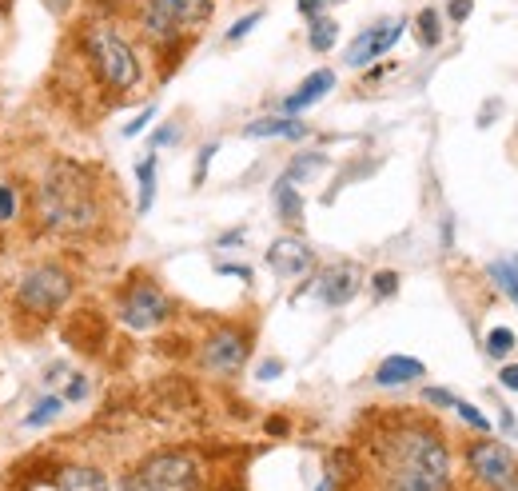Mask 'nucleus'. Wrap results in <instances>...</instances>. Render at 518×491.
<instances>
[{
	"label": "nucleus",
	"instance_id": "obj_17",
	"mask_svg": "<svg viewBox=\"0 0 518 491\" xmlns=\"http://www.w3.org/2000/svg\"><path fill=\"white\" fill-rule=\"evenodd\" d=\"M275 204H279V220H287V224H299L303 220V200H299V192H295L291 180H279L275 184Z\"/></svg>",
	"mask_w": 518,
	"mask_h": 491
},
{
	"label": "nucleus",
	"instance_id": "obj_36",
	"mask_svg": "<svg viewBox=\"0 0 518 491\" xmlns=\"http://www.w3.org/2000/svg\"><path fill=\"white\" fill-rule=\"evenodd\" d=\"M256 376H259V380H279V376H283V364H279V360H267Z\"/></svg>",
	"mask_w": 518,
	"mask_h": 491
},
{
	"label": "nucleus",
	"instance_id": "obj_32",
	"mask_svg": "<svg viewBox=\"0 0 518 491\" xmlns=\"http://www.w3.org/2000/svg\"><path fill=\"white\" fill-rule=\"evenodd\" d=\"M220 152V144H208L204 152H200V160H196V184H204V176H208V164H212V156Z\"/></svg>",
	"mask_w": 518,
	"mask_h": 491
},
{
	"label": "nucleus",
	"instance_id": "obj_39",
	"mask_svg": "<svg viewBox=\"0 0 518 491\" xmlns=\"http://www.w3.org/2000/svg\"><path fill=\"white\" fill-rule=\"evenodd\" d=\"M40 4H44V8L52 12V16H64V12L72 8V0H40Z\"/></svg>",
	"mask_w": 518,
	"mask_h": 491
},
{
	"label": "nucleus",
	"instance_id": "obj_41",
	"mask_svg": "<svg viewBox=\"0 0 518 491\" xmlns=\"http://www.w3.org/2000/svg\"><path fill=\"white\" fill-rule=\"evenodd\" d=\"M315 491H331V480H323V484H319Z\"/></svg>",
	"mask_w": 518,
	"mask_h": 491
},
{
	"label": "nucleus",
	"instance_id": "obj_40",
	"mask_svg": "<svg viewBox=\"0 0 518 491\" xmlns=\"http://www.w3.org/2000/svg\"><path fill=\"white\" fill-rule=\"evenodd\" d=\"M220 272H224V276H240V280H252V268H240V264H224Z\"/></svg>",
	"mask_w": 518,
	"mask_h": 491
},
{
	"label": "nucleus",
	"instance_id": "obj_3",
	"mask_svg": "<svg viewBox=\"0 0 518 491\" xmlns=\"http://www.w3.org/2000/svg\"><path fill=\"white\" fill-rule=\"evenodd\" d=\"M84 44H88V56L100 72V80L116 92H128L140 84V60L132 52V44L112 28V24H92L84 32Z\"/></svg>",
	"mask_w": 518,
	"mask_h": 491
},
{
	"label": "nucleus",
	"instance_id": "obj_34",
	"mask_svg": "<svg viewBox=\"0 0 518 491\" xmlns=\"http://www.w3.org/2000/svg\"><path fill=\"white\" fill-rule=\"evenodd\" d=\"M471 8H475V0H451V4H447V12H451V20H459V24H463V20L471 16Z\"/></svg>",
	"mask_w": 518,
	"mask_h": 491
},
{
	"label": "nucleus",
	"instance_id": "obj_38",
	"mask_svg": "<svg viewBox=\"0 0 518 491\" xmlns=\"http://www.w3.org/2000/svg\"><path fill=\"white\" fill-rule=\"evenodd\" d=\"M299 4V12L311 20V16H319V8H323V0H295Z\"/></svg>",
	"mask_w": 518,
	"mask_h": 491
},
{
	"label": "nucleus",
	"instance_id": "obj_15",
	"mask_svg": "<svg viewBox=\"0 0 518 491\" xmlns=\"http://www.w3.org/2000/svg\"><path fill=\"white\" fill-rule=\"evenodd\" d=\"M56 488L60 491H112L108 476L88 468V464H64L60 476H56Z\"/></svg>",
	"mask_w": 518,
	"mask_h": 491
},
{
	"label": "nucleus",
	"instance_id": "obj_28",
	"mask_svg": "<svg viewBox=\"0 0 518 491\" xmlns=\"http://www.w3.org/2000/svg\"><path fill=\"white\" fill-rule=\"evenodd\" d=\"M84 396H88V380L76 372V376L68 380V388H64V396H60V400H64V404H80Z\"/></svg>",
	"mask_w": 518,
	"mask_h": 491
},
{
	"label": "nucleus",
	"instance_id": "obj_23",
	"mask_svg": "<svg viewBox=\"0 0 518 491\" xmlns=\"http://www.w3.org/2000/svg\"><path fill=\"white\" fill-rule=\"evenodd\" d=\"M419 36H423L427 48L439 44V12H435V8H423V12H419Z\"/></svg>",
	"mask_w": 518,
	"mask_h": 491
},
{
	"label": "nucleus",
	"instance_id": "obj_26",
	"mask_svg": "<svg viewBox=\"0 0 518 491\" xmlns=\"http://www.w3.org/2000/svg\"><path fill=\"white\" fill-rule=\"evenodd\" d=\"M16 208H20V196L12 184H0V220H16Z\"/></svg>",
	"mask_w": 518,
	"mask_h": 491
},
{
	"label": "nucleus",
	"instance_id": "obj_1",
	"mask_svg": "<svg viewBox=\"0 0 518 491\" xmlns=\"http://www.w3.org/2000/svg\"><path fill=\"white\" fill-rule=\"evenodd\" d=\"M451 456L431 428H403L383 448V491H447Z\"/></svg>",
	"mask_w": 518,
	"mask_h": 491
},
{
	"label": "nucleus",
	"instance_id": "obj_24",
	"mask_svg": "<svg viewBox=\"0 0 518 491\" xmlns=\"http://www.w3.org/2000/svg\"><path fill=\"white\" fill-rule=\"evenodd\" d=\"M511 348H515V332H511V328H495V332L487 336V352H491L495 360H503Z\"/></svg>",
	"mask_w": 518,
	"mask_h": 491
},
{
	"label": "nucleus",
	"instance_id": "obj_14",
	"mask_svg": "<svg viewBox=\"0 0 518 491\" xmlns=\"http://www.w3.org/2000/svg\"><path fill=\"white\" fill-rule=\"evenodd\" d=\"M423 360L415 356H387L379 368H375V384L379 388H395V384H411V380H423Z\"/></svg>",
	"mask_w": 518,
	"mask_h": 491
},
{
	"label": "nucleus",
	"instance_id": "obj_2",
	"mask_svg": "<svg viewBox=\"0 0 518 491\" xmlns=\"http://www.w3.org/2000/svg\"><path fill=\"white\" fill-rule=\"evenodd\" d=\"M36 212L44 220V228L60 232V236H80L96 224L100 216V200L92 188V176L72 164V160H56L44 168L40 176V192H36Z\"/></svg>",
	"mask_w": 518,
	"mask_h": 491
},
{
	"label": "nucleus",
	"instance_id": "obj_22",
	"mask_svg": "<svg viewBox=\"0 0 518 491\" xmlns=\"http://www.w3.org/2000/svg\"><path fill=\"white\" fill-rule=\"evenodd\" d=\"M60 408H64V400L48 392V396H44V400H40V404H36V408L28 412V420H24V424H28V428H40V424H52V420L60 416Z\"/></svg>",
	"mask_w": 518,
	"mask_h": 491
},
{
	"label": "nucleus",
	"instance_id": "obj_35",
	"mask_svg": "<svg viewBox=\"0 0 518 491\" xmlns=\"http://www.w3.org/2000/svg\"><path fill=\"white\" fill-rule=\"evenodd\" d=\"M176 136H180V128H176V124H164V128L152 136V144H156V148H164V144H172Z\"/></svg>",
	"mask_w": 518,
	"mask_h": 491
},
{
	"label": "nucleus",
	"instance_id": "obj_30",
	"mask_svg": "<svg viewBox=\"0 0 518 491\" xmlns=\"http://www.w3.org/2000/svg\"><path fill=\"white\" fill-rule=\"evenodd\" d=\"M371 288H375V296H395V292H399V276H395V272H379V276L371 280Z\"/></svg>",
	"mask_w": 518,
	"mask_h": 491
},
{
	"label": "nucleus",
	"instance_id": "obj_10",
	"mask_svg": "<svg viewBox=\"0 0 518 491\" xmlns=\"http://www.w3.org/2000/svg\"><path fill=\"white\" fill-rule=\"evenodd\" d=\"M399 36H403V20L371 24L367 32H359V36L351 40V48H347V64H351V68H363V64L379 60L387 48H395V44H399Z\"/></svg>",
	"mask_w": 518,
	"mask_h": 491
},
{
	"label": "nucleus",
	"instance_id": "obj_25",
	"mask_svg": "<svg viewBox=\"0 0 518 491\" xmlns=\"http://www.w3.org/2000/svg\"><path fill=\"white\" fill-rule=\"evenodd\" d=\"M455 412L475 428V432H491V420L479 412V408H471V404H463V400H455Z\"/></svg>",
	"mask_w": 518,
	"mask_h": 491
},
{
	"label": "nucleus",
	"instance_id": "obj_9",
	"mask_svg": "<svg viewBox=\"0 0 518 491\" xmlns=\"http://www.w3.org/2000/svg\"><path fill=\"white\" fill-rule=\"evenodd\" d=\"M244 360H248V336L244 332L220 328V332L208 336V344H204V368H212L220 376H232V372L244 368Z\"/></svg>",
	"mask_w": 518,
	"mask_h": 491
},
{
	"label": "nucleus",
	"instance_id": "obj_37",
	"mask_svg": "<svg viewBox=\"0 0 518 491\" xmlns=\"http://www.w3.org/2000/svg\"><path fill=\"white\" fill-rule=\"evenodd\" d=\"M499 380H503V388H511V392H518V364H511V368H503V372H499Z\"/></svg>",
	"mask_w": 518,
	"mask_h": 491
},
{
	"label": "nucleus",
	"instance_id": "obj_18",
	"mask_svg": "<svg viewBox=\"0 0 518 491\" xmlns=\"http://www.w3.org/2000/svg\"><path fill=\"white\" fill-rule=\"evenodd\" d=\"M136 184H140V212H152V204H156V156H144L136 164Z\"/></svg>",
	"mask_w": 518,
	"mask_h": 491
},
{
	"label": "nucleus",
	"instance_id": "obj_4",
	"mask_svg": "<svg viewBox=\"0 0 518 491\" xmlns=\"http://www.w3.org/2000/svg\"><path fill=\"white\" fill-rule=\"evenodd\" d=\"M72 276L60 268V264H36V268H28L24 272V280H20V288H16V304L28 312V316H40V320H48V316H56L68 300H72Z\"/></svg>",
	"mask_w": 518,
	"mask_h": 491
},
{
	"label": "nucleus",
	"instance_id": "obj_19",
	"mask_svg": "<svg viewBox=\"0 0 518 491\" xmlns=\"http://www.w3.org/2000/svg\"><path fill=\"white\" fill-rule=\"evenodd\" d=\"M335 36H339V24L331 20V16H311V28H307V40H311V48L315 52H327V48H335Z\"/></svg>",
	"mask_w": 518,
	"mask_h": 491
},
{
	"label": "nucleus",
	"instance_id": "obj_20",
	"mask_svg": "<svg viewBox=\"0 0 518 491\" xmlns=\"http://www.w3.org/2000/svg\"><path fill=\"white\" fill-rule=\"evenodd\" d=\"M491 280L507 292V300H511V304H518V256L495 260V264H491Z\"/></svg>",
	"mask_w": 518,
	"mask_h": 491
},
{
	"label": "nucleus",
	"instance_id": "obj_7",
	"mask_svg": "<svg viewBox=\"0 0 518 491\" xmlns=\"http://www.w3.org/2000/svg\"><path fill=\"white\" fill-rule=\"evenodd\" d=\"M467 464L491 491H518V464L503 444H495V440L471 444L467 448Z\"/></svg>",
	"mask_w": 518,
	"mask_h": 491
},
{
	"label": "nucleus",
	"instance_id": "obj_6",
	"mask_svg": "<svg viewBox=\"0 0 518 491\" xmlns=\"http://www.w3.org/2000/svg\"><path fill=\"white\" fill-rule=\"evenodd\" d=\"M172 316V300L156 288V284H132L124 296H120V320L132 328V332H152L160 328L164 320Z\"/></svg>",
	"mask_w": 518,
	"mask_h": 491
},
{
	"label": "nucleus",
	"instance_id": "obj_12",
	"mask_svg": "<svg viewBox=\"0 0 518 491\" xmlns=\"http://www.w3.org/2000/svg\"><path fill=\"white\" fill-rule=\"evenodd\" d=\"M335 88V72L331 68H319V72H311L287 100H283V116H299L303 108H311V104H319L327 92Z\"/></svg>",
	"mask_w": 518,
	"mask_h": 491
},
{
	"label": "nucleus",
	"instance_id": "obj_16",
	"mask_svg": "<svg viewBox=\"0 0 518 491\" xmlns=\"http://www.w3.org/2000/svg\"><path fill=\"white\" fill-rule=\"evenodd\" d=\"M244 136H283V140H303L307 136V124L303 120H295V116H263V120H252L248 128H244Z\"/></svg>",
	"mask_w": 518,
	"mask_h": 491
},
{
	"label": "nucleus",
	"instance_id": "obj_11",
	"mask_svg": "<svg viewBox=\"0 0 518 491\" xmlns=\"http://www.w3.org/2000/svg\"><path fill=\"white\" fill-rule=\"evenodd\" d=\"M267 264H271V272H275V276L295 280V276L311 272L315 252H311V244H307V240H299V236H279V240H271V248H267Z\"/></svg>",
	"mask_w": 518,
	"mask_h": 491
},
{
	"label": "nucleus",
	"instance_id": "obj_13",
	"mask_svg": "<svg viewBox=\"0 0 518 491\" xmlns=\"http://www.w3.org/2000/svg\"><path fill=\"white\" fill-rule=\"evenodd\" d=\"M355 292H359V272H355L351 264L327 268V272H323V280H319V296H323V304H331V308L347 304Z\"/></svg>",
	"mask_w": 518,
	"mask_h": 491
},
{
	"label": "nucleus",
	"instance_id": "obj_27",
	"mask_svg": "<svg viewBox=\"0 0 518 491\" xmlns=\"http://www.w3.org/2000/svg\"><path fill=\"white\" fill-rule=\"evenodd\" d=\"M120 491H172V488H164V484H156V480H148V476L132 472V476H124V480H120Z\"/></svg>",
	"mask_w": 518,
	"mask_h": 491
},
{
	"label": "nucleus",
	"instance_id": "obj_29",
	"mask_svg": "<svg viewBox=\"0 0 518 491\" xmlns=\"http://www.w3.org/2000/svg\"><path fill=\"white\" fill-rule=\"evenodd\" d=\"M259 20H263V12H252V16H244V20H236V24H232V28H228V40H232V44H236V40H244V36H248V32H252V28H256Z\"/></svg>",
	"mask_w": 518,
	"mask_h": 491
},
{
	"label": "nucleus",
	"instance_id": "obj_8",
	"mask_svg": "<svg viewBox=\"0 0 518 491\" xmlns=\"http://www.w3.org/2000/svg\"><path fill=\"white\" fill-rule=\"evenodd\" d=\"M136 472H140V476H148V480H156V484H164V488H172V491H196L200 488V464H196V456H188V452H160V456L144 460Z\"/></svg>",
	"mask_w": 518,
	"mask_h": 491
},
{
	"label": "nucleus",
	"instance_id": "obj_31",
	"mask_svg": "<svg viewBox=\"0 0 518 491\" xmlns=\"http://www.w3.org/2000/svg\"><path fill=\"white\" fill-rule=\"evenodd\" d=\"M152 120H156V108H144L136 120H128V124H124V136H140V132H144Z\"/></svg>",
	"mask_w": 518,
	"mask_h": 491
},
{
	"label": "nucleus",
	"instance_id": "obj_33",
	"mask_svg": "<svg viewBox=\"0 0 518 491\" xmlns=\"http://www.w3.org/2000/svg\"><path fill=\"white\" fill-rule=\"evenodd\" d=\"M423 400H431L435 408H455V396H451V392H443V388H427V392H423Z\"/></svg>",
	"mask_w": 518,
	"mask_h": 491
},
{
	"label": "nucleus",
	"instance_id": "obj_5",
	"mask_svg": "<svg viewBox=\"0 0 518 491\" xmlns=\"http://www.w3.org/2000/svg\"><path fill=\"white\" fill-rule=\"evenodd\" d=\"M208 12H212L208 0H144L140 4V28L152 40H176L180 32L208 20Z\"/></svg>",
	"mask_w": 518,
	"mask_h": 491
},
{
	"label": "nucleus",
	"instance_id": "obj_21",
	"mask_svg": "<svg viewBox=\"0 0 518 491\" xmlns=\"http://www.w3.org/2000/svg\"><path fill=\"white\" fill-rule=\"evenodd\" d=\"M323 164H327V156H319V152H307V156H295L283 180H291V184H303V180H311V172H319Z\"/></svg>",
	"mask_w": 518,
	"mask_h": 491
}]
</instances>
